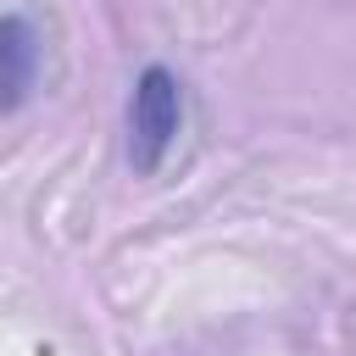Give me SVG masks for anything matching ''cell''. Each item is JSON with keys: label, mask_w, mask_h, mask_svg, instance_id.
I'll use <instances>...</instances> for the list:
<instances>
[{"label": "cell", "mask_w": 356, "mask_h": 356, "mask_svg": "<svg viewBox=\"0 0 356 356\" xmlns=\"http://www.w3.org/2000/svg\"><path fill=\"white\" fill-rule=\"evenodd\" d=\"M178 122H184V83L167 67H145L134 78V95H128V161H134V172L161 167L167 145L178 139Z\"/></svg>", "instance_id": "6da1fadb"}, {"label": "cell", "mask_w": 356, "mask_h": 356, "mask_svg": "<svg viewBox=\"0 0 356 356\" xmlns=\"http://www.w3.org/2000/svg\"><path fill=\"white\" fill-rule=\"evenodd\" d=\"M0 61H6V111H17L33 89V61H39V39L22 11H11L0 22Z\"/></svg>", "instance_id": "7a4b0ae2"}]
</instances>
